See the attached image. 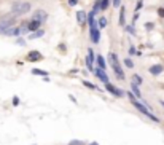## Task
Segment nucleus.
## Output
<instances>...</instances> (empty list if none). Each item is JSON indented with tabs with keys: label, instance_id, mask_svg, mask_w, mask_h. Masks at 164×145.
<instances>
[{
	"label": "nucleus",
	"instance_id": "5",
	"mask_svg": "<svg viewBox=\"0 0 164 145\" xmlns=\"http://www.w3.org/2000/svg\"><path fill=\"white\" fill-rule=\"evenodd\" d=\"M0 24H3V26H8V27H11V26L16 24V16H14L13 13H7V14H3V16L0 18Z\"/></svg>",
	"mask_w": 164,
	"mask_h": 145
},
{
	"label": "nucleus",
	"instance_id": "36",
	"mask_svg": "<svg viewBox=\"0 0 164 145\" xmlns=\"http://www.w3.org/2000/svg\"><path fill=\"white\" fill-rule=\"evenodd\" d=\"M68 99L72 100L73 104H77V99H75V96H72V94H70V96H68Z\"/></svg>",
	"mask_w": 164,
	"mask_h": 145
},
{
	"label": "nucleus",
	"instance_id": "12",
	"mask_svg": "<svg viewBox=\"0 0 164 145\" xmlns=\"http://www.w3.org/2000/svg\"><path fill=\"white\" fill-rule=\"evenodd\" d=\"M40 27H41V24L38 22V21H35V19H30L27 22V30L29 32H35V30H38Z\"/></svg>",
	"mask_w": 164,
	"mask_h": 145
},
{
	"label": "nucleus",
	"instance_id": "37",
	"mask_svg": "<svg viewBox=\"0 0 164 145\" xmlns=\"http://www.w3.org/2000/svg\"><path fill=\"white\" fill-rule=\"evenodd\" d=\"M89 145H99V144H97V142H91Z\"/></svg>",
	"mask_w": 164,
	"mask_h": 145
},
{
	"label": "nucleus",
	"instance_id": "16",
	"mask_svg": "<svg viewBox=\"0 0 164 145\" xmlns=\"http://www.w3.org/2000/svg\"><path fill=\"white\" fill-rule=\"evenodd\" d=\"M131 93H132L134 96L137 97V99H140V97H142V93H140V88H139V85H136V83H131Z\"/></svg>",
	"mask_w": 164,
	"mask_h": 145
},
{
	"label": "nucleus",
	"instance_id": "22",
	"mask_svg": "<svg viewBox=\"0 0 164 145\" xmlns=\"http://www.w3.org/2000/svg\"><path fill=\"white\" fill-rule=\"evenodd\" d=\"M32 73H34V75H40V77H48V72L40 70V69H32Z\"/></svg>",
	"mask_w": 164,
	"mask_h": 145
},
{
	"label": "nucleus",
	"instance_id": "27",
	"mask_svg": "<svg viewBox=\"0 0 164 145\" xmlns=\"http://www.w3.org/2000/svg\"><path fill=\"white\" fill-rule=\"evenodd\" d=\"M142 7H144V0H137V3H136V8H134V11H139Z\"/></svg>",
	"mask_w": 164,
	"mask_h": 145
},
{
	"label": "nucleus",
	"instance_id": "1",
	"mask_svg": "<svg viewBox=\"0 0 164 145\" xmlns=\"http://www.w3.org/2000/svg\"><path fill=\"white\" fill-rule=\"evenodd\" d=\"M127 96H129V99H131V104H132L134 107H136V108H137V110H139V112H140V113H142V115H145V117H148V118H150L151 121H155V123H159V121H161L159 118H158V117H156V115H155V113H151V112L148 110V108L145 107L144 104L140 102V100L137 99V97L134 96L132 93H131V91H129V93H127Z\"/></svg>",
	"mask_w": 164,
	"mask_h": 145
},
{
	"label": "nucleus",
	"instance_id": "7",
	"mask_svg": "<svg viewBox=\"0 0 164 145\" xmlns=\"http://www.w3.org/2000/svg\"><path fill=\"white\" fill-rule=\"evenodd\" d=\"M32 19L38 21L40 24H43V22H46L48 21V13L45 10H35L34 11V16H32Z\"/></svg>",
	"mask_w": 164,
	"mask_h": 145
},
{
	"label": "nucleus",
	"instance_id": "19",
	"mask_svg": "<svg viewBox=\"0 0 164 145\" xmlns=\"http://www.w3.org/2000/svg\"><path fill=\"white\" fill-rule=\"evenodd\" d=\"M132 83H136V85H142V83H144V78H142V77L140 75H137V73H134L132 75Z\"/></svg>",
	"mask_w": 164,
	"mask_h": 145
},
{
	"label": "nucleus",
	"instance_id": "10",
	"mask_svg": "<svg viewBox=\"0 0 164 145\" xmlns=\"http://www.w3.org/2000/svg\"><path fill=\"white\" fill-rule=\"evenodd\" d=\"M163 70H164V66H161V64H155V66H151L150 69H148V72H150L153 77H158V75L163 73Z\"/></svg>",
	"mask_w": 164,
	"mask_h": 145
},
{
	"label": "nucleus",
	"instance_id": "13",
	"mask_svg": "<svg viewBox=\"0 0 164 145\" xmlns=\"http://www.w3.org/2000/svg\"><path fill=\"white\" fill-rule=\"evenodd\" d=\"M118 22H120V26L121 27H124V26H126V7H120V21H118Z\"/></svg>",
	"mask_w": 164,
	"mask_h": 145
},
{
	"label": "nucleus",
	"instance_id": "32",
	"mask_svg": "<svg viewBox=\"0 0 164 145\" xmlns=\"http://www.w3.org/2000/svg\"><path fill=\"white\" fill-rule=\"evenodd\" d=\"M11 102H13L14 107H18V105H19V97H18V96H13V100H11Z\"/></svg>",
	"mask_w": 164,
	"mask_h": 145
},
{
	"label": "nucleus",
	"instance_id": "3",
	"mask_svg": "<svg viewBox=\"0 0 164 145\" xmlns=\"http://www.w3.org/2000/svg\"><path fill=\"white\" fill-rule=\"evenodd\" d=\"M108 58H110V64H112V69H113V72H115L116 78L123 81L126 77H124V70H123V66H121V62H120V59H118V56H116L115 53H110Z\"/></svg>",
	"mask_w": 164,
	"mask_h": 145
},
{
	"label": "nucleus",
	"instance_id": "6",
	"mask_svg": "<svg viewBox=\"0 0 164 145\" xmlns=\"http://www.w3.org/2000/svg\"><path fill=\"white\" fill-rule=\"evenodd\" d=\"M94 61H96V54H94V49L88 48V54H86V67L88 70H94Z\"/></svg>",
	"mask_w": 164,
	"mask_h": 145
},
{
	"label": "nucleus",
	"instance_id": "14",
	"mask_svg": "<svg viewBox=\"0 0 164 145\" xmlns=\"http://www.w3.org/2000/svg\"><path fill=\"white\" fill-rule=\"evenodd\" d=\"M86 18H88V13H85L83 10H80L78 13H77V21H78L80 26H85L86 24Z\"/></svg>",
	"mask_w": 164,
	"mask_h": 145
},
{
	"label": "nucleus",
	"instance_id": "31",
	"mask_svg": "<svg viewBox=\"0 0 164 145\" xmlns=\"http://www.w3.org/2000/svg\"><path fill=\"white\" fill-rule=\"evenodd\" d=\"M153 27H155L153 22H145V29H147V30H153Z\"/></svg>",
	"mask_w": 164,
	"mask_h": 145
},
{
	"label": "nucleus",
	"instance_id": "34",
	"mask_svg": "<svg viewBox=\"0 0 164 145\" xmlns=\"http://www.w3.org/2000/svg\"><path fill=\"white\" fill-rule=\"evenodd\" d=\"M68 145H85L81 140H72V142H68Z\"/></svg>",
	"mask_w": 164,
	"mask_h": 145
},
{
	"label": "nucleus",
	"instance_id": "28",
	"mask_svg": "<svg viewBox=\"0 0 164 145\" xmlns=\"http://www.w3.org/2000/svg\"><path fill=\"white\" fill-rule=\"evenodd\" d=\"M139 18H140V14H139V11H134V16H132V26L136 24L137 21H139Z\"/></svg>",
	"mask_w": 164,
	"mask_h": 145
},
{
	"label": "nucleus",
	"instance_id": "18",
	"mask_svg": "<svg viewBox=\"0 0 164 145\" xmlns=\"http://www.w3.org/2000/svg\"><path fill=\"white\" fill-rule=\"evenodd\" d=\"M107 22H108L107 18L105 16H100L99 19H97V27H99V29H105L107 27Z\"/></svg>",
	"mask_w": 164,
	"mask_h": 145
},
{
	"label": "nucleus",
	"instance_id": "35",
	"mask_svg": "<svg viewBox=\"0 0 164 145\" xmlns=\"http://www.w3.org/2000/svg\"><path fill=\"white\" fill-rule=\"evenodd\" d=\"M67 3L70 5V7H75V5L78 3V0H67Z\"/></svg>",
	"mask_w": 164,
	"mask_h": 145
},
{
	"label": "nucleus",
	"instance_id": "25",
	"mask_svg": "<svg viewBox=\"0 0 164 145\" xmlns=\"http://www.w3.org/2000/svg\"><path fill=\"white\" fill-rule=\"evenodd\" d=\"M99 11H100V5H99V0H96V3L92 5V13L97 14Z\"/></svg>",
	"mask_w": 164,
	"mask_h": 145
},
{
	"label": "nucleus",
	"instance_id": "2",
	"mask_svg": "<svg viewBox=\"0 0 164 145\" xmlns=\"http://www.w3.org/2000/svg\"><path fill=\"white\" fill-rule=\"evenodd\" d=\"M30 10H32V5L29 3V2H26V0H16V2H13V5H11V13L16 18L22 16V14H27Z\"/></svg>",
	"mask_w": 164,
	"mask_h": 145
},
{
	"label": "nucleus",
	"instance_id": "21",
	"mask_svg": "<svg viewBox=\"0 0 164 145\" xmlns=\"http://www.w3.org/2000/svg\"><path fill=\"white\" fill-rule=\"evenodd\" d=\"M81 83H83V85H85L86 88H89V89H97V91H100L99 88H97L96 85H92L91 81H86V80H81Z\"/></svg>",
	"mask_w": 164,
	"mask_h": 145
},
{
	"label": "nucleus",
	"instance_id": "8",
	"mask_svg": "<svg viewBox=\"0 0 164 145\" xmlns=\"http://www.w3.org/2000/svg\"><path fill=\"white\" fill-rule=\"evenodd\" d=\"M89 37L92 43H99L100 41V29L99 27H91L89 29Z\"/></svg>",
	"mask_w": 164,
	"mask_h": 145
},
{
	"label": "nucleus",
	"instance_id": "24",
	"mask_svg": "<svg viewBox=\"0 0 164 145\" xmlns=\"http://www.w3.org/2000/svg\"><path fill=\"white\" fill-rule=\"evenodd\" d=\"M124 30H126L127 34H131V35H136V29H134L132 24H131V26H124Z\"/></svg>",
	"mask_w": 164,
	"mask_h": 145
},
{
	"label": "nucleus",
	"instance_id": "20",
	"mask_svg": "<svg viewBox=\"0 0 164 145\" xmlns=\"http://www.w3.org/2000/svg\"><path fill=\"white\" fill-rule=\"evenodd\" d=\"M99 5H100V11H105L110 5V0H99Z\"/></svg>",
	"mask_w": 164,
	"mask_h": 145
},
{
	"label": "nucleus",
	"instance_id": "17",
	"mask_svg": "<svg viewBox=\"0 0 164 145\" xmlns=\"http://www.w3.org/2000/svg\"><path fill=\"white\" fill-rule=\"evenodd\" d=\"M43 35H45V30L43 29H38V30H35V32H30L29 40H35V38H40V37H43Z\"/></svg>",
	"mask_w": 164,
	"mask_h": 145
},
{
	"label": "nucleus",
	"instance_id": "23",
	"mask_svg": "<svg viewBox=\"0 0 164 145\" xmlns=\"http://www.w3.org/2000/svg\"><path fill=\"white\" fill-rule=\"evenodd\" d=\"M124 66H126L127 69H134V62H132V59H131V58H126V59H124Z\"/></svg>",
	"mask_w": 164,
	"mask_h": 145
},
{
	"label": "nucleus",
	"instance_id": "15",
	"mask_svg": "<svg viewBox=\"0 0 164 145\" xmlns=\"http://www.w3.org/2000/svg\"><path fill=\"white\" fill-rule=\"evenodd\" d=\"M96 62H97V69H102V70H105L107 69V62H105V59H104V56L102 54H97L96 56Z\"/></svg>",
	"mask_w": 164,
	"mask_h": 145
},
{
	"label": "nucleus",
	"instance_id": "11",
	"mask_svg": "<svg viewBox=\"0 0 164 145\" xmlns=\"http://www.w3.org/2000/svg\"><path fill=\"white\" fill-rule=\"evenodd\" d=\"M41 59H43V56L40 54V51L27 53V61H30V62H38V61H41Z\"/></svg>",
	"mask_w": 164,
	"mask_h": 145
},
{
	"label": "nucleus",
	"instance_id": "30",
	"mask_svg": "<svg viewBox=\"0 0 164 145\" xmlns=\"http://www.w3.org/2000/svg\"><path fill=\"white\" fill-rule=\"evenodd\" d=\"M112 5H113V8H120L121 7V0H112Z\"/></svg>",
	"mask_w": 164,
	"mask_h": 145
},
{
	"label": "nucleus",
	"instance_id": "9",
	"mask_svg": "<svg viewBox=\"0 0 164 145\" xmlns=\"http://www.w3.org/2000/svg\"><path fill=\"white\" fill-rule=\"evenodd\" d=\"M92 73H94V75H96L102 83H108V75L105 73V70H102V69H94V70H92Z\"/></svg>",
	"mask_w": 164,
	"mask_h": 145
},
{
	"label": "nucleus",
	"instance_id": "29",
	"mask_svg": "<svg viewBox=\"0 0 164 145\" xmlns=\"http://www.w3.org/2000/svg\"><path fill=\"white\" fill-rule=\"evenodd\" d=\"M131 56H137V49H136V48H134V46H132V45H131V46H129V58H131Z\"/></svg>",
	"mask_w": 164,
	"mask_h": 145
},
{
	"label": "nucleus",
	"instance_id": "26",
	"mask_svg": "<svg viewBox=\"0 0 164 145\" xmlns=\"http://www.w3.org/2000/svg\"><path fill=\"white\" fill-rule=\"evenodd\" d=\"M16 45H19V46H26V40L22 37H18L16 38Z\"/></svg>",
	"mask_w": 164,
	"mask_h": 145
},
{
	"label": "nucleus",
	"instance_id": "33",
	"mask_svg": "<svg viewBox=\"0 0 164 145\" xmlns=\"http://www.w3.org/2000/svg\"><path fill=\"white\" fill-rule=\"evenodd\" d=\"M158 16H159V18H164V7H159V8H158Z\"/></svg>",
	"mask_w": 164,
	"mask_h": 145
},
{
	"label": "nucleus",
	"instance_id": "4",
	"mask_svg": "<svg viewBox=\"0 0 164 145\" xmlns=\"http://www.w3.org/2000/svg\"><path fill=\"white\" fill-rule=\"evenodd\" d=\"M105 89L108 91L112 96H115V97H124V91L123 89H120V88H116L115 85H112V83H105Z\"/></svg>",
	"mask_w": 164,
	"mask_h": 145
},
{
	"label": "nucleus",
	"instance_id": "38",
	"mask_svg": "<svg viewBox=\"0 0 164 145\" xmlns=\"http://www.w3.org/2000/svg\"><path fill=\"white\" fill-rule=\"evenodd\" d=\"M161 105H163V107H164V100H161Z\"/></svg>",
	"mask_w": 164,
	"mask_h": 145
}]
</instances>
